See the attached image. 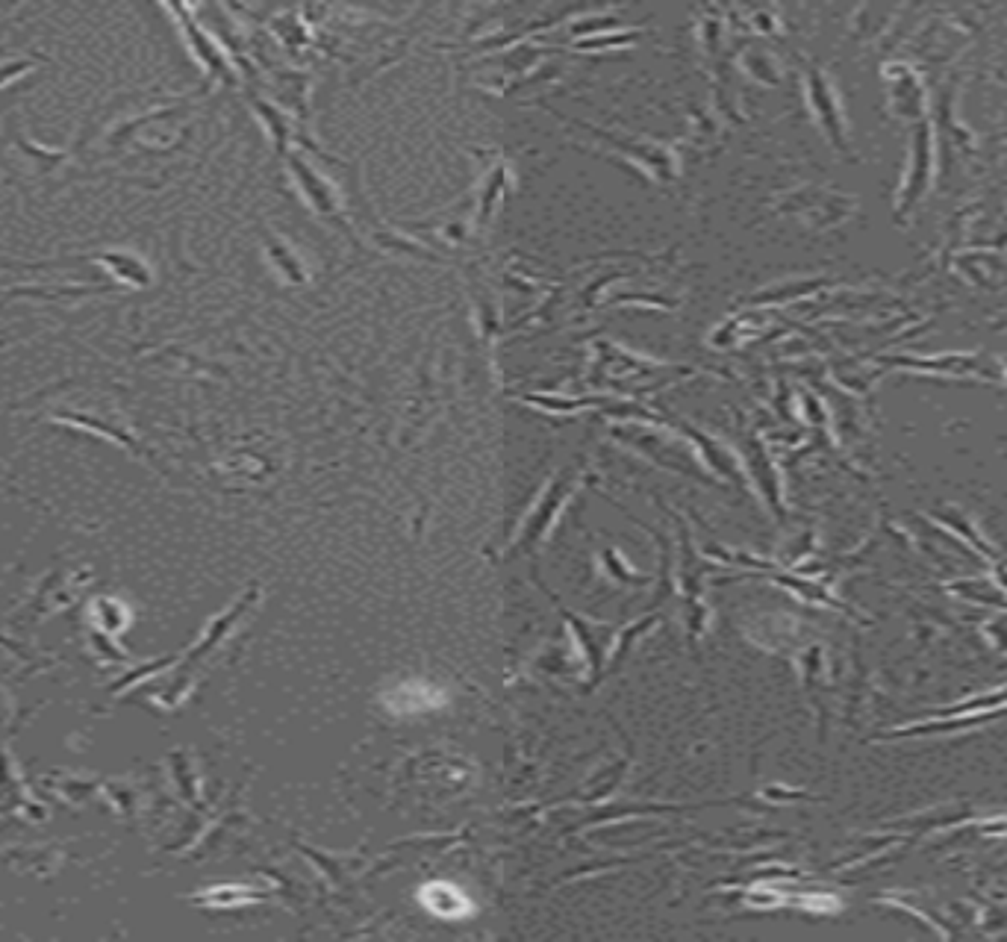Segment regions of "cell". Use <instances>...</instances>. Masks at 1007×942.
I'll list each match as a JSON object with an SVG mask.
<instances>
[{"label": "cell", "instance_id": "cell-1", "mask_svg": "<svg viewBox=\"0 0 1007 942\" xmlns=\"http://www.w3.org/2000/svg\"><path fill=\"white\" fill-rule=\"evenodd\" d=\"M422 898L433 913H439V916H445V919H460L463 913L472 910V904L463 898V892L448 887V884H433V887H427V890L422 892Z\"/></svg>", "mask_w": 1007, "mask_h": 942}]
</instances>
